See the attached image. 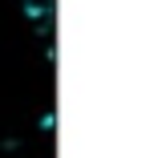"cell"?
I'll return each mask as SVG.
<instances>
[{
  "label": "cell",
  "mask_w": 158,
  "mask_h": 158,
  "mask_svg": "<svg viewBox=\"0 0 158 158\" xmlns=\"http://www.w3.org/2000/svg\"><path fill=\"white\" fill-rule=\"evenodd\" d=\"M24 4L33 8V12H45V8H49V0H24Z\"/></svg>",
  "instance_id": "obj_1"
}]
</instances>
